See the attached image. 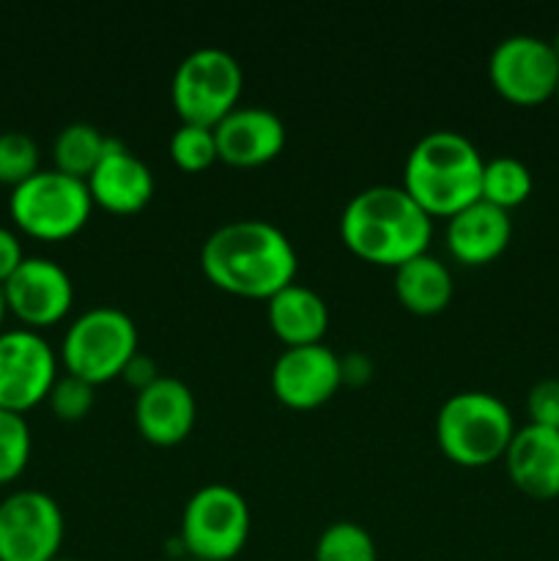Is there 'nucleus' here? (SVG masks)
Wrapping results in <instances>:
<instances>
[{
    "mask_svg": "<svg viewBox=\"0 0 559 561\" xmlns=\"http://www.w3.org/2000/svg\"><path fill=\"white\" fill-rule=\"evenodd\" d=\"M201 268L212 285L241 299H272L296 283L294 244L266 219H233L203 241Z\"/></svg>",
    "mask_w": 559,
    "mask_h": 561,
    "instance_id": "1",
    "label": "nucleus"
},
{
    "mask_svg": "<svg viewBox=\"0 0 559 561\" xmlns=\"http://www.w3.org/2000/svg\"><path fill=\"white\" fill-rule=\"evenodd\" d=\"M433 219L403 186H367L345 203L340 239L356 257L376 266H392L427 252Z\"/></svg>",
    "mask_w": 559,
    "mask_h": 561,
    "instance_id": "2",
    "label": "nucleus"
},
{
    "mask_svg": "<svg viewBox=\"0 0 559 561\" xmlns=\"http://www.w3.org/2000/svg\"><path fill=\"white\" fill-rule=\"evenodd\" d=\"M482 168L475 142L460 131H427L414 142L403 164V190L427 217H453L480 201Z\"/></svg>",
    "mask_w": 559,
    "mask_h": 561,
    "instance_id": "3",
    "label": "nucleus"
},
{
    "mask_svg": "<svg viewBox=\"0 0 559 561\" xmlns=\"http://www.w3.org/2000/svg\"><path fill=\"white\" fill-rule=\"evenodd\" d=\"M515 436L507 405L491 392H458L436 414V444L464 469H482L504 458Z\"/></svg>",
    "mask_w": 559,
    "mask_h": 561,
    "instance_id": "4",
    "label": "nucleus"
},
{
    "mask_svg": "<svg viewBox=\"0 0 559 561\" xmlns=\"http://www.w3.org/2000/svg\"><path fill=\"white\" fill-rule=\"evenodd\" d=\"M137 343L140 337L135 321L118 307L99 305L82 312L66 329L60 362L66 373L99 387L124 373L132 356L137 354Z\"/></svg>",
    "mask_w": 559,
    "mask_h": 561,
    "instance_id": "5",
    "label": "nucleus"
},
{
    "mask_svg": "<svg viewBox=\"0 0 559 561\" xmlns=\"http://www.w3.org/2000/svg\"><path fill=\"white\" fill-rule=\"evenodd\" d=\"M244 71L223 47H197L175 66L170 80V99L181 124L214 126L239 107Z\"/></svg>",
    "mask_w": 559,
    "mask_h": 561,
    "instance_id": "6",
    "label": "nucleus"
},
{
    "mask_svg": "<svg viewBox=\"0 0 559 561\" xmlns=\"http://www.w3.org/2000/svg\"><path fill=\"white\" fill-rule=\"evenodd\" d=\"M91 208L85 181L60 170H38L25 184L14 186L9 197V214L16 228L42 241H64L80 233Z\"/></svg>",
    "mask_w": 559,
    "mask_h": 561,
    "instance_id": "7",
    "label": "nucleus"
},
{
    "mask_svg": "<svg viewBox=\"0 0 559 561\" xmlns=\"http://www.w3.org/2000/svg\"><path fill=\"white\" fill-rule=\"evenodd\" d=\"M250 504L225 482L197 488L181 515L179 540L186 557L197 561H230L250 540Z\"/></svg>",
    "mask_w": 559,
    "mask_h": 561,
    "instance_id": "8",
    "label": "nucleus"
},
{
    "mask_svg": "<svg viewBox=\"0 0 559 561\" xmlns=\"http://www.w3.org/2000/svg\"><path fill=\"white\" fill-rule=\"evenodd\" d=\"M488 80L502 99L532 107L557 96L559 60L546 38L518 33L493 47Z\"/></svg>",
    "mask_w": 559,
    "mask_h": 561,
    "instance_id": "9",
    "label": "nucleus"
},
{
    "mask_svg": "<svg viewBox=\"0 0 559 561\" xmlns=\"http://www.w3.org/2000/svg\"><path fill=\"white\" fill-rule=\"evenodd\" d=\"M64 531V513L49 493L16 491L0 502V561H53Z\"/></svg>",
    "mask_w": 559,
    "mask_h": 561,
    "instance_id": "10",
    "label": "nucleus"
},
{
    "mask_svg": "<svg viewBox=\"0 0 559 561\" xmlns=\"http://www.w3.org/2000/svg\"><path fill=\"white\" fill-rule=\"evenodd\" d=\"M58 378V356L36 329L0 332V409L25 414L47 400Z\"/></svg>",
    "mask_w": 559,
    "mask_h": 561,
    "instance_id": "11",
    "label": "nucleus"
},
{
    "mask_svg": "<svg viewBox=\"0 0 559 561\" xmlns=\"http://www.w3.org/2000/svg\"><path fill=\"white\" fill-rule=\"evenodd\" d=\"M343 387V359L329 345L285 348L272 367V392L294 411H310L329 403Z\"/></svg>",
    "mask_w": 559,
    "mask_h": 561,
    "instance_id": "12",
    "label": "nucleus"
},
{
    "mask_svg": "<svg viewBox=\"0 0 559 561\" xmlns=\"http://www.w3.org/2000/svg\"><path fill=\"white\" fill-rule=\"evenodd\" d=\"M9 312L25 327H53L69 316L75 305V285L69 272L49 257H25L14 274L3 283Z\"/></svg>",
    "mask_w": 559,
    "mask_h": 561,
    "instance_id": "13",
    "label": "nucleus"
},
{
    "mask_svg": "<svg viewBox=\"0 0 559 561\" xmlns=\"http://www.w3.org/2000/svg\"><path fill=\"white\" fill-rule=\"evenodd\" d=\"M93 206L110 214H137L151 203L153 173L137 153L115 137H107L102 162L85 179Z\"/></svg>",
    "mask_w": 559,
    "mask_h": 561,
    "instance_id": "14",
    "label": "nucleus"
},
{
    "mask_svg": "<svg viewBox=\"0 0 559 561\" xmlns=\"http://www.w3.org/2000/svg\"><path fill=\"white\" fill-rule=\"evenodd\" d=\"M197 403L192 389L181 378L159 376L151 387L137 392V433L153 447H175L195 431Z\"/></svg>",
    "mask_w": 559,
    "mask_h": 561,
    "instance_id": "15",
    "label": "nucleus"
},
{
    "mask_svg": "<svg viewBox=\"0 0 559 561\" xmlns=\"http://www.w3.org/2000/svg\"><path fill=\"white\" fill-rule=\"evenodd\" d=\"M223 162L233 168H258L285 148V124L266 107H236L214 126Z\"/></svg>",
    "mask_w": 559,
    "mask_h": 561,
    "instance_id": "16",
    "label": "nucleus"
},
{
    "mask_svg": "<svg viewBox=\"0 0 559 561\" xmlns=\"http://www.w3.org/2000/svg\"><path fill=\"white\" fill-rule=\"evenodd\" d=\"M507 477L521 493L537 502L559 496V431L526 425L515 431L504 453Z\"/></svg>",
    "mask_w": 559,
    "mask_h": 561,
    "instance_id": "17",
    "label": "nucleus"
},
{
    "mask_svg": "<svg viewBox=\"0 0 559 561\" xmlns=\"http://www.w3.org/2000/svg\"><path fill=\"white\" fill-rule=\"evenodd\" d=\"M510 239H513L510 211H502L486 201H477L464 211L453 214L444 233L449 255L464 266H486L497 261L507 250Z\"/></svg>",
    "mask_w": 559,
    "mask_h": 561,
    "instance_id": "18",
    "label": "nucleus"
},
{
    "mask_svg": "<svg viewBox=\"0 0 559 561\" xmlns=\"http://www.w3.org/2000/svg\"><path fill=\"white\" fill-rule=\"evenodd\" d=\"M266 318L274 337L283 340L285 348L321 343L329 329V307L323 296L299 283H290L269 299Z\"/></svg>",
    "mask_w": 559,
    "mask_h": 561,
    "instance_id": "19",
    "label": "nucleus"
},
{
    "mask_svg": "<svg viewBox=\"0 0 559 561\" xmlns=\"http://www.w3.org/2000/svg\"><path fill=\"white\" fill-rule=\"evenodd\" d=\"M453 294L449 268L427 252L395 268V296L414 316H438L449 307Z\"/></svg>",
    "mask_w": 559,
    "mask_h": 561,
    "instance_id": "20",
    "label": "nucleus"
},
{
    "mask_svg": "<svg viewBox=\"0 0 559 561\" xmlns=\"http://www.w3.org/2000/svg\"><path fill=\"white\" fill-rule=\"evenodd\" d=\"M104 148H107V135H102L93 124L75 121V124L64 126L55 137V170L71 175V179L85 181L96 170V164L102 162Z\"/></svg>",
    "mask_w": 559,
    "mask_h": 561,
    "instance_id": "21",
    "label": "nucleus"
},
{
    "mask_svg": "<svg viewBox=\"0 0 559 561\" xmlns=\"http://www.w3.org/2000/svg\"><path fill=\"white\" fill-rule=\"evenodd\" d=\"M532 173L521 159L515 157H497L488 159L482 168V184H480V201L491 203V206L510 211V208L526 203L532 195Z\"/></svg>",
    "mask_w": 559,
    "mask_h": 561,
    "instance_id": "22",
    "label": "nucleus"
},
{
    "mask_svg": "<svg viewBox=\"0 0 559 561\" xmlns=\"http://www.w3.org/2000/svg\"><path fill=\"white\" fill-rule=\"evenodd\" d=\"M316 561H378L376 542L367 535L365 526L354 524V520H338L329 524L327 529L318 535Z\"/></svg>",
    "mask_w": 559,
    "mask_h": 561,
    "instance_id": "23",
    "label": "nucleus"
},
{
    "mask_svg": "<svg viewBox=\"0 0 559 561\" xmlns=\"http://www.w3.org/2000/svg\"><path fill=\"white\" fill-rule=\"evenodd\" d=\"M31 449L33 438L25 416L0 409V485L14 482L25 471Z\"/></svg>",
    "mask_w": 559,
    "mask_h": 561,
    "instance_id": "24",
    "label": "nucleus"
},
{
    "mask_svg": "<svg viewBox=\"0 0 559 561\" xmlns=\"http://www.w3.org/2000/svg\"><path fill=\"white\" fill-rule=\"evenodd\" d=\"M170 157L186 173H201L212 168L214 159H219L214 129L197 124H181L170 137Z\"/></svg>",
    "mask_w": 559,
    "mask_h": 561,
    "instance_id": "25",
    "label": "nucleus"
},
{
    "mask_svg": "<svg viewBox=\"0 0 559 561\" xmlns=\"http://www.w3.org/2000/svg\"><path fill=\"white\" fill-rule=\"evenodd\" d=\"M38 173V146L27 131H0V184L11 190Z\"/></svg>",
    "mask_w": 559,
    "mask_h": 561,
    "instance_id": "26",
    "label": "nucleus"
},
{
    "mask_svg": "<svg viewBox=\"0 0 559 561\" xmlns=\"http://www.w3.org/2000/svg\"><path fill=\"white\" fill-rule=\"evenodd\" d=\"M93 389H96L93 383L82 381V378L71 376V373H64V376L55 378L53 389L47 394V403L60 422H80L91 414L93 400H96Z\"/></svg>",
    "mask_w": 559,
    "mask_h": 561,
    "instance_id": "27",
    "label": "nucleus"
},
{
    "mask_svg": "<svg viewBox=\"0 0 559 561\" xmlns=\"http://www.w3.org/2000/svg\"><path fill=\"white\" fill-rule=\"evenodd\" d=\"M526 411H529V425L557 427L559 431V381L546 378L537 381L526 394Z\"/></svg>",
    "mask_w": 559,
    "mask_h": 561,
    "instance_id": "28",
    "label": "nucleus"
},
{
    "mask_svg": "<svg viewBox=\"0 0 559 561\" xmlns=\"http://www.w3.org/2000/svg\"><path fill=\"white\" fill-rule=\"evenodd\" d=\"M22 261H25V252H22L16 233L0 225V285L20 268Z\"/></svg>",
    "mask_w": 559,
    "mask_h": 561,
    "instance_id": "29",
    "label": "nucleus"
},
{
    "mask_svg": "<svg viewBox=\"0 0 559 561\" xmlns=\"http://www.w3.org/2000/svg\"><path fill=\"white\" fill-rule=\"evenodd\" d=\"M121 376H124L126 383H132V387H135L137 392H142V389H146V387H151V383L159 378L153 359L142 356L140 351H137V354L132 356L129 365L124 367V373H121Z\"/></svg>",
    "mask_w": 559,
    "mask_h": 561,
    "instance_id": "30",
    "label": "nucleus"
},
{
    "mask_svg": "<svg viewBox=\"0 0 559 561\" xmlns=\"http://www.w3.org/2000/svg\"><path fill=\"white\" fill-rule=\"evenodd\" d=\"M5 312H9V307H5V296H3V285H0V332H3V321H5Z\"/></svg>",
    "mask_w": 559,
    "mask_h": 561,
    "instance_id": "31",
    "label": "nucleus"
},
{
    "mask_svg": "<svg viewBox=\"0 0 559 561\" xmlns=\"http://www.w3.org/2000/svg\"><path fill=\"white\" fill-rule=\"evenodd\" d=\"M548 44H551L554 55H557V60H559V31H557V33H554V38H551V42H548Z\"/></svg>",
    "mask_w": 559,
    "mask_h": 561,
    "instance_id": "32",
    "label": "nucleus"
},
{
    "mask_svg": "<svg viewBox=\"0 0 559 561\" xmlns=\"http://www.w3.org/2000/svg\"><path fill=\"white\" fill-rule=\"evenodd\" d=\"M53 561H77V559H64V557H55Z\"/></svg>",
    "mask_w": 559,
    "mask_h": 561,
    "instance_id": "33",
    "label": "nucleus"
},
{
    "mask_svg": "<svg viewBox=\"0 0 559 561\" xmlns=\"http://www.w3.org/2000/svg\"><path fill=\"white\" fill-rule=\"evenodd\" d=\"M179 561H197V559H192V557H184V559H179Z\"/></svg>",
    "mask_w": 559,
    "mask_h": 561,
    "instance_id": "34",
    "label": "nucleus"
},
{
    "mask_svg": "<svg viewBox=\"0 0 559 561\" xmlns=\"http://www.w3.org/2000/svg\"><path fill=\"white\" fill-rule=\"evenodd\" d=\"M557 99H559V88H557Z\"/></svg>",
    "mask_w": 559,
    "mask_h": 561,
    "instance_id": "35",
    "label": "nucleus"
}]
</instances>
